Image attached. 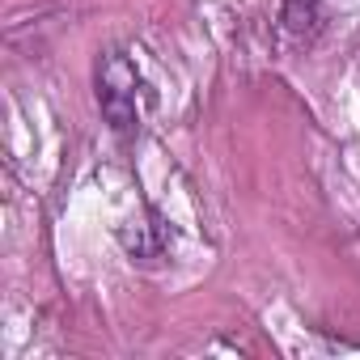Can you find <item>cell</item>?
Wrapping results in <instances>:
<instances>
[{"label":"cell","instance_id":"obj_1","mask_svg":"<svg viewBox=\"0 0 360 360\" xmlns=\"http://www.w3.org/2000/svg\"><path fill=\"white\" fill-rule=\"evenodd\" d=\"M136 85H140L136 68L119 51H110L106 68L98 77V102H102V115L110 119L115 131H131L136 127Z\"/></svg>","mask_w":360,"mask_h":360}]
</instances>
